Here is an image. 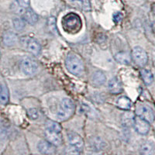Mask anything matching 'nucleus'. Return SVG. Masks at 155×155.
Returning <instances> with one entry per match:
<instances>
[{
  "mask_svg": "<svg viewBox=\"0 0 155 155\" xmlns=\"http://www.w3.org/2000/svg\"><path fill=\"white\" fill-rule=\"evenodd\" d=\"M152 11H153V14L155 15V4H153V6H152Z\"/></svg>",
  "mask_w": 155,
  "mask_h": 155,
  "instance_id": "obj_29",
  "label": "nucleus"
},
{
  "mask_svg": "<svg viewBox=\"0 0 155 155\" xmlns=\"http://www.w3.org/2000/svg\"><path fill=\"white\" fill-rule=\"evenodd\" d=\"M74 105L73 102L69 99H64L61 102V105L58 109L57 116L61 121H65L71 118L74 113Z\"/></svg>",
  "mask_w": 155,
  "mask_h": 155,
  "instance_id": "obj_3",
  "label": "nucleus"
},
{
  "mask_svg": "<svg viewBox=\"0 0 155 155\" xmlns=\"http://www.w3.org/2000/svg\"><path fill=\"white\" fill-rule=\"evenodd\" d=\"M45 137L47 140L51 142L52 144L58 147L60 146L62 143V135L61 131L51 130V129L46 128L45 130Z\"/></svg>",
  "mask_w": 155,
  "mask_h": 155,
  "instance_id": "obj_9",
  "label": "nucleus"
},
{
  "mask_svg": "<svg viewBox=\"0 0 155 155\" xmlns=\"http://www.w3.org/2000/svg\"><path fill=\"white\" fill-rule=\"evenodd\" d=\"M9 89H8L6 85L2 83V85H1V103L2 105L6 104L9 101Z\"/></svg>",
  "mask_w": 155,
  "mask_h": 155,
  "instance_id": "obj_21",
  "label": "nucleus"
},
{
  "mask_svg": "<svg viewBox=\"0 0 155 155\" xmlns=\"http://www.w3.org/2000/svg\"><path fill=\"white\" fill-rule=\"evenodd\" d=\"M140 74L141 77L143 78V82H144L146 85H149L153 82V77L150 71L147 70V69H143V70H141Z\"/></svg>",
  "mask_w": 155,
  "mask_h": 155,
  "instance_id": "obj_20",
  "label": "nucleus"
},
{
  "mask_svg": "<svg viewBox=\"0 0 155 155\" xmlns=\"http://www.w3.org/2000/svg\"><path fill=\"white\" fill-rule=\"evenodd\" d=\"M116 60L120 62V64H128L130 63L131 60H132V55L127 51H121V52L116 54Z\"/></svg>",
  "mask_w": 155,
  "mask_h": 155,
  "instance_id": "obj_17",
  "label": "nucleus"
},
{
  "mask_svg": "<svg viewBox=\"0 0 155 155\" xmlns=\"http://www.w3.org/2000/svg\"><path fill=\"white\" fill-rule=\"evenodd\" d=\"M150 123L140 116H136L134 120V126L136 131L141 135H145L149 132L150 130Z\"/></svg>",
  "mask_w": 155,
  "mask_h": 155,
  "instance_id": "obj_8",
  "label": "nucleus"
},
{
  "mask_svg": "<svg viewBox=\"0 0 155 155\" xmlns=\"http://www.w3.org/2000/svg\"><path fill=\"white\" fill-rule=\"evenodd\" d=\"M46 128L51 129V130H54L61 131V127L58 123L53 121V120H48L46 123Z\"/></svg>",
  "mask_w": 155,
  "mask_h": 155,
  "instance_id": "obj_24",
  "label": "nucleus"
},
{
  "mask_svg": "<svg viewBox=\"0 0 155 155\" xmlns=\"http://www.w3.org/2000/svg\"><path fill=\"white\" fill-rule=\"evenodd\" d=\"M152 30H153V31L154 32L155 34V22H153V23H152Z\"/></svg>",
  "mask_w": 155,
  "mask_h": 155,
  "instance_id": "obj_28",
  "label": "nucleus"
},
{
  "mask_svg": "<svg viewBox=\"0 0 155 155\" xmlns=\"http://www.w3.org/2000/svg\"><path fill=\"white\" fill-rule=\"evenodd\" d=\"M116 105L120 109L123 110H129L132 106V102L130 99L127 98V96H121L120 97L116 102Z\"/></svg>",
  "mask_w": 155,
  "mask_h": 155,
  "instance_id": "obj_18",
  "label": "nucleus"
},
{
  "mask_svg": "<svg viewBox=\"0 0 155 155\" xmlns=\"http://www.w3.org/2000/svg\"><path fill=\"white\" fill-rule=\"evenodd\" d=\"M48 27L49 29L51 30V32H55L57 31V27H56V23H55V19L54 17H50L48 19Z\"/></svg>",
  "mask_w": 155,
  "mask_h": 155,
  "instance_id": "obj_26",
  "label": "nucleus"
},
{
  "mask_svg": "<svg viewBox=\"0 0 155 155\" xmlns=\"http://www.w3.org/2000/svg\"><path fill=\"white\" fill-rule=\"evenodd\" d=\"M23 18L26 21V23L31 25L35 24L37 22V20H38V16L37 15V13L33 9H30V8L23 15Z\"/></svg>",
  "mask_w": 155,
  "mask_h": 155,
  "instance_id": "obj_14",
  "label": "nucleus"
},
{
  "mask_svg": "<svg viewBox=\"0 0 155 155\" xmlns=\"http://www.w3.org/2000/svg\"><path fill=\"white\" fill-rule=\"evenodd\" d=\"M27 116L30 120H37L39 118V112L37 109H30L27 111Z\"/></svg>",
  "mask_w": 155,
  "mask_h": 155,
  "instance_id": "obj_25",
  "label": "nucleus"
},
{
  "mask_svg": "<svg viewBox=\"0 0 155 155\" xmlns=\"http://www.w3.org/2000/svg\"><path fill=\"white\" fill-rule=\"evenodd\" d=\"M136 114L140 116L141 118L144 119L149 123H152L155 120V115L153 109L147 105L137 104L136 106Z\"/></svg>",
  "mask_w": 155,
  "mask_h": 155,
  "instance_id": "obj_4",
  "label": "nucleus"
},
{
  "mask_svg": "<svg viewBox=\"0 0 155 155\" xmlns=\"http://www.w3.org/2000/svg\"><path fill=\"white\" fill-rule=\"evenodd\" d=\"M74 7L84 10H89L90 3L88 0H68Z\"/></svg>",
  "mask_w": 155,
  "mask_h": 155,
  "instance_id": "obj_16",
  "label": "nucleus"
},
{
  "mask_svg": "<svg viewBox=\"0 0 155 155\" xmlns=\"http://www.w3.org/2000/svg\"><path fill=\"white\" fill-rule=\"evenodd\" d=\"M131 55H132V59L140 67H144L147 63V54L146 51L140 47H135L132 50Z\"/></svg>",
  "mask_w": 155,
  "mask_h": 155,
  "instance_id": "obj_5",
  "label": "nucleus"
},
{
  "mask_svg": "<svg viewBox=\"0 0 155 155\" xmlns=\"http://www.w3.org/2000/svg\"><path fill=\"white\" fill-rule=\"evenodd\" d=\"M68 141L71 150L75 153H79L82 150L84 147V141L79 134L77 133L71 132L68 134Z\"/></svg>",
  "mask_w": 155,
  "mask_h": 155,
  "instance_id": "obj_7",
  "label": "nucleus"
},
{
  "mask_svg": "<svg viewBox=\"0 0 155 155\" xmlns=\"http://www.w3.org/2000/svg\"><path fill=\"white\" fill-rule=\"evenodd\" d=\"M20 68L22 71L27 75H32L37 72L38 65L36 61L31 58H23L20 62Z\"/></svg>",
  "mask_w": 155,
  "mask_h": 155,
  "instance_id": "obj_6",
  "label": "nucleus"
},
{
  "mask_svg": "<svg viewBox=\"0 0 155 155\" xmlns=\"http://www.w3.org/2000/svg\"><path fill=\"white\" fill-rule=\"evenodd\" d=\"M65 65L69 72L76 76L81 75L85 70L81 58L74 54H69L68 55L65 59Z\"/></svg>",
  "mask_w": 155,
  "mask_h": 155,
  "instance_id": "obj_2",
  "label": "nucleus"
},
{
  "mask_svg": "<svg viewBox=\"0 0 155 155\" xmlns=\"http://www.w3.org/2000/svg\"><path fill=\"white\" fill-rule=\"evenodd\" d=\"M12 23H13V27L18 31H21L23 29L25 28V26H26V21L24 19H21V18H16V19H13L12 21Z\"/></svg>",
  "mask_w": 155,
  "mask_h": 155,
  "instance_id": "obj_23",
  "label": "nucleus"
},
{
  "mask_svg": "<svg viewBox=\"0 0 155 155\" xmlns=\"http://www.w3.org/2000/svg\"><path fill=\"white\" fill-rule=\"evenodd\" d=\"M61 25L64 30L70 34H78L82 27L81 18L74 12L64 15L61 19Z\"/></svg>",
  "mask_w": 155,
  "mask_h": 155,
  "instance_id": "obj_1",
  "label": "nucleus"
},
{
  "mask_svg": "<svg viewBox=\"0 0 155 155\" xmlns=\"http://www.w3.org/2000/svg\"><path fill=\"white\" fill-rule=\"evenodd\" d=\"M109 89L112 94H120L123 91V86H122L121 81H120L118 78H113L109 81Z\"/></svg>",
  "mask_w": 155,
  "mask_h": 155,
  "instance_id": "obj_13",
  "label": "nucleus"
},
{
  "mask_svg": "<svg viewBox=\"0 0 155 155\" xmlns=\"http://www.w3.org/2000/svg\"><path fill=\"white\" fill-rule=\"evenodd\" d=\"M122 19V14L120 12H116L113 14V20L116 23H118L121 21Z\"/></svg>",
  "mask_w": 155,
  "mask_h": 155,
  "instance_id": "obj_27",
  "label": "nucleus"
},
{
  "mask_svg": "<svg viewBox=\"0 0 155 155\" xmlns=\"http://www.w3.org/2000/svg\"><path fill=\"white\" fill-rule=\"evenodd\" d=\"M141 153L144 154H150L153 152L154 147L151 142H146L141 146Z\"/></svg>",
  "mask_w": 155,
  "mask_h": 155,
  "instance_id": "obj_22",
  "label": "nucleus"
},
{
  "mask_svg": "<svg viewBox=\"0 0 155 155\" xmlns=\"http://www.w3.org/2000/svg\"><path fill=\"white\" fill-rule=\"evenodd\" d=\"M16 40H17V37L14 33H12V32H6L3 36V42L7 46L13 45L16 43Z\"/></svg>",
  "mask_w": 155,
  "mask_h": 155,
  "instance_id": "obj_19",
  "label": "nucleus"
},
{
  "mask_svg": "<svg viewBox=\"0 0 155 155\" xmlns=\"http://www.w3.org/2000/svg\"><path fill=\"white\" fill-rule=\"evenodd\" d=\"M106 75L101 71H97L92 75V83L95 86H100L106 81Z\"/></svg>",
  "mask_w": 155,
  "mask_h": 155,
  "instance_id": "obj_15",
  "label": "nucleus"
},
{
  "mask_svg": "<svg viewBox=\"0 0 155 155\" xmlns=\"http://www.w3.org/2000/svg\"><path fill=\"white\" fill-rule=\"evenodd\" d=\"M26 46H27V51L32 54L34 56H37L40 54L41 51V44H39L38 41H36L34 38L28 39L26 42Z\"/></svg>",
  "mask_w": 155,
  "mask_h": 155,
  "instance_id": "obj_11",
  "label": "nucleus"
},
{
  "mask_svg": "<svg viewBox=\"0 0 155 155\" xmlns=\"http://www.w3.org/2000/svg\"><path fill=\"white\" fill-rule=\"evenodd\" d=\"M55 147L54 144L49 142L48 140H41L39 142L38 150L41 153H45V154H51L55 152Z\"/></svg>",
  "mask_w": 155,
  "mask_h": 155,
  "instance_id": "obj_12",
  "label": "nucleus"
},
{
  "mask_svg": "<svg viewBox=\"0 0 155 155\" xmlns=\"http://www.w3.org/2000/svg\"><path fill=\"white\" fill-rule=\"evenodd\" d=\"M30 8V0H15L11 5V10L18 15H23Z\"/></svg>",
  "mask_w": 155,
  "mask_h": 155,
  "instance_id": "obj_10",
  "label": "nucleus"
}]
</instances>
